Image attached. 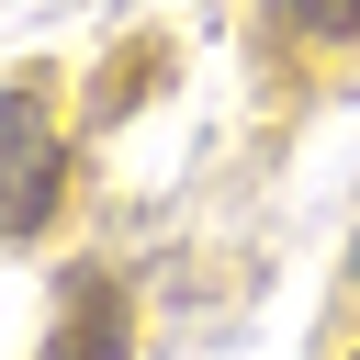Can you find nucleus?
Listing matches in <instances>:
<instances>
[{
  "mask_svg": "<svg viewBox=\"0 0 360 360\" xmlns=\"http://www.w3.org/2000/svg\"><path fill=\"white\" fill-rule=\"evenodd\" d=\"M349 360H360V349H349Z\"/></svg>",
  "mask_w": 360,
  "mask_h": 360,
  "instance_id": "obj_5",
  "label": "nucleus"
},
{
  "mask_svg": "<svg viewBox=\"0 0 360 360\" xmlns=\"http://www.w3.org/2000/svg\"><path fill=\"white\" fill-rule=\"evenodd\" d=\"M124 349H135V304H124V281H79V292L56 304L45 360H124Z\"/></svg>",
  "mask_w": 360,
  "mask_h": 360,
  "instance_id": "obj_2",
  "label": "nucleus"
},
{
  "mask_svg": "<svg viewBox=\"0 0 360 360\" xmlns=\"http://www.w3.org/2000/svg\"><path fill=\"white\" fill-rule=\"evenodd\" d=\"M304 45H338V34H360V0H270Z\"/></svg>",
  "mask_w": 360,
  "mask_h": 360,
  "instance_id": "obj_3",
  "label": "nucleus"
},
{
  "mask_svg": "<svg viewBox=\"0 0 360 360\" xmlns=\"http://www.w3.org/2000/svg\"><path fill=\"white\" fill-rule=\"evenodd\" d=\"M349 270H360V259H349Z\"/></svg>",
  "mask_w": 360,
  "mask_h": 360,
  "instance_id": "obj_4",
  "label": "nucleus"
},
{
  "mask_svg": "<svg viewBox=\"0 0 360 360\" xmlns=\"http://www.w3.org/2000/svg\"><path fill=\"white\" fill-rule=\"evenodd\" d=\"M68 191V146H56V112H45V79H11L0 90V236H34Z\"/></svg>",
  "mask_w": 360,
  "mask_h": 360,
  "instance_id": "obj_1",
  "label": "nucleus"
}]
</instances>
